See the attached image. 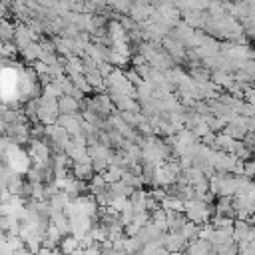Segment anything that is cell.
Instances as JSON below:
<instances>
[{"label": "cell", "mask_w": 255, "mask_h": 255, "mask_svg": "<svg viewBox=\"0 0 255 255\" xmlns=\"http://www.w3.org/2000/svg\"><path fill=\"white\" fill-rule=\"evenodd\" d=\"M60 116L58 112V98H50V96H44L38 100L36 104V118L42 122V124H54L56 118Z\"/></svg>", "instance_id": "cell-1"}, {"label": "cell", "mask_w": 255, "mask_h": 255, "mask_svg": "<svg viewBox=\"0 0 255 255\" xmlns=\"http://www.w3.org/2000/svg\"><path fill=\"white\" fill-rule=\"evenodd\" d=\"M185 245H187V241L183 239V235L179 231H163L161 247H165L167 251H181Z\"/></svg>", "instance_id": "cell-2"}, {"label": "cell", "mask_w": 255, "mask_h": 255, "mask_svg": "<svg viewBox=\"0 0 255 255\" xmlns=\"http://www.w3.org/2000/svg\"><path fill=\"white\" fill-rule=\"evenodd\" d=\"M209 251H211V243L201 237L187 241V245L183 247V255H207Z\"/></svg>", "instance_id": "cell-3"}, {"label": "cell", "mask_w": 255, "mask_h": 255, "mask_svg": "<svg viewBox=\"0 0 255 255\" xmlns=\"http://www.w3.org/2000/svg\"><path fill=\"white\" fill-rule=\"evenodd\" d=\"M80 110V102L72 96H60L58 98V112L64 114V116H72V114H78Z\"/></svg>", "instance_id": "cell-4"}, {"label": "cell", "mask_w": 255, "mask_h": 255, "mask_svg": "<svg viewBox=\"0 0 255 255\" xmlns=\"http://www.w3.org/2000/svg\"><path fill=\"white\" fill-rule=\"evenodd\" d=\"M58 247H60V251H62L64 255H72L76 249H80V239H76L74 235H64V237L60 239Z\"/></svg>", "instance_id": "cell-5"}, {"label": "cell", "mask_w": 255, "mask_h": 255, "mask_svg": "<svg viewBox=\"0 0 255 255\" xmlns=\"http://www.w3.org/2000/svg\"><path fill=\"white\" fill-rule=\"evenodd\" d=\"M161 209H165V211H177V213H183V201L179 199V197H175V195H165L163 199H161Z\"/></svg>", "instance_id": "cell-6"}, {"label": "cell", "mask_w": 255, "mask_h": 255, "mask_svg": "<svg viewBox=\"0 0 255 255\" xmlns=\"http://www.w3.org/2000/svg\"><path fill=\"white\" fill-rule=\"evenodd\" d=\"M179 233L183 235V239H185V241L197 239V233H199V225H197V223H193V221H187V219H185V223L181 225Z\"/></svg>", "instance_id": "cell-7"}, {"label": "cell", "mask_w": 255, "mask_h": 255, "mask_svg": "<svg viewBox=\"0 0 255 255\" xmlns=\"http://www.w3.org/2000/svg\"><path fill=\"white\" fill-rule=\"evenodd\" d=\"M14 255H36V253H32V251H28L26 247H22V249H18V251H14Z\"/></svg>", "instance_id": "cell-8"}, {"label": "cell", "mask_w": 255, "mask_h": 255, "mask_svg": "<svg viewBox=\"0 0 255 255\" xmlns=\"http://www.w3.org/2000/svg\"><path fill=\"white\" fill-rule=\"evenodd\" d=\"M155 255H169V251H167V249H165V247H159V249H157V253H155Z\"/></svg>", "instance_id": "cell-9"}, {"label": "cell", "mask_w": 255, "mask_h": 255, "mask_svg": "<svg viewBox=\"0 0 255 255\" xmlns=\"http://www.w3.org/2000/svg\"><path fill=\"white\" fill-rule=\"evenodd\" d=\"M169 255H183V249L181 251H169Z\"/></svg>", "instance_id": "cell-10"}, {"label": "cell", "mask_w": 255, "mask_h": 255, "mask_svg": "<svg viewBox=\"0 0 255 255\" xmlns=\"http://www.w3.org/2000/svg\"><path fill=\"white\" fill-rule=\"evenodd\" d=\"M207 255H217V253H215V251H213V249H211V251H209V253H207Z\"/></svg>", "instance_id": "cell-11"}]
</instances>
